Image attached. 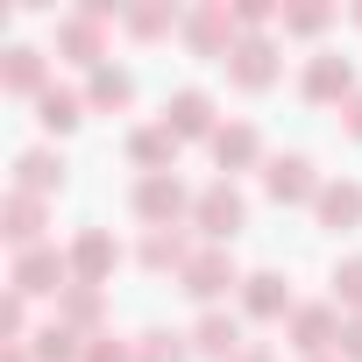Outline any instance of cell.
Returning a JSON list of instances; mask_svg holds the SVG:
<instances>
[{"mask_svg":"<svg viewBox=\"0 0 362 362\" xmlns=\"http://www.w3.org/2000/svg\"><path fill=\"white\" fill-rule=\"evenodd\" d=\"M8 284L22 291V298H64L78 277H71V249H50V242H36V249H15V270H8Z\"/></svg>","mask_w":362,"mask_h":362,"instance_id":"1","label":"cell"},{"mask_svg":"<svg viewBox=\"0 0 362 362\" xmlns=\"http://www.w3.org/2000/svg\"><path fill=\"white\" fill-rule=\"evenodd\" d=\"M242 221H249V199H242V192L228 185V177H214V185H206V192L192 199V228H199V235H206L214 249H228V242L242 235Z\"/></svg>","mask_w":362,"mask_h":362,"instance_id":"2","label":"cell"},{"mask_svg":"<svg viewBox=\"0 0 362 362\" xmlns=\"http://www.w3.org/2000/svg\"><path fill=\"white\" fill-rule=\"evenodd\" d=\"M177 284H185V291H192V298L214 313V298H221V291H235V284H242V270H235V256H228V249L199 242V256H192L185 270H177Z\"/></svg>","mask_w":362,"mask_h":362,"instance_id":"3","label":"cell"},{"mask_svg":"<svg viewBox=\"0 0 362 362\" xmlns=\"http://www.w3.org/2000/svg\"><path fill=\"white\" fill-rule=\"evenodd\" d=\"M128 206H135V221H149V228H177V214H185L192 199H185V185L163 170V177H135Z\"/></svg>","mask_w":362,"mask_h":362,"instance_id":"4","label":"cell"},{"mask_svg":"<svg viewBox=\"0 0 362 362\" xmlns=\"http://www.w3.org/2000/svg\"><path fill=\"white\" fill-rule=\"evenodd\" d=\"M334 341H341V313H334V305H291V348H298L305 362L334 355Z\"/></svg>","mask_w":362,"mask_h":362,"instance_id":"5","label":"cell"},{"mask_svg":"<svg viewBox=\"0 0 362 362\" xmlns=\"http://www.w3.org/2000/svg\"><path fill=\"white\" fill-rule=\"evenodd\" d=\"M263 185L277 206H298V199H320V177H313V156H270L263 163Z\"/></svg>","mask_w":362,"mask_h":362,"instance_id":"6","label":"cell"},{"mask_svg":"<svg viewBox=\"0 0 362 362\" xmlns=\"http://www.w3.org/2000/svg\"><path fill=\"white\" fill-rule=\"evenodd\" d=\"M128 163H135L142 177H163V170H177V135H170V121H149V128H135V135H128Z\"/></svg>","mask_w":362,"mask_h":362,"instance_id":"7","label":"cell"},{"mask_svg":"<svg viewBox=\"0 0 362 362\" xmlns=\"http://www.w3.org/2000/svg\"><path fill=\"white\" fill-rule=\"evenodd\" d=\"M114 263H121V242H114L107 228H86V235L71 242V277H78V284H107Z\"/></svg>","mask_w":362,"mask_h":362,"instance_id":"8","label":"cell"},{"mask_svg":"<svg viewBox=\"0 0 362 362\" xmlns=\"http://www.w3.org/2000/svg\"><path fill=\"white\" fill-rule=\"evenodd\" d=\"M228 78H235L242 93H263V86L277 78V50H270L263 36H242V43L228 50Z\"/></svg>","mask_w":362,"mask_h":362,"instance_id":"9","label":"cell"},{"mask_svg":"<svg viewBox=\"0 0 362 362\" xmlns=\"http://www.w3.org/2000/svg\"><path fill=\"white\" fill-rule=\"evenodd\" d=\"M0 86L22 93V100H43V93H50V64H43V50H36V43H15L8 64H0Z\"/></svg>","mask_w":362,"mask_h":362,"instance_id":"10","label":"cell"},{"mask_svg":"<svg viewBox=\"0 0 362 362\" xmlns=\"http://www.w3.org/2000/svg\"><path fill=\"white\" fill-rule=\"evenodd\" d=\"M242 313H249V320H291L284 277H277V270H249V277H242Z\"/></svg>","mask_w":362,"mask_h":362,"instance_id":"11","label":"cell"},{"mask_svg":"<svg viewBox=\"0 0 362 362\" xmlns=\"http://www.w3.org/2000/svg\"><path fill=\"white\" fill-rule=\"evenodd\" d=\"M163 121H170L177 142H185V135H206V142H214V100H206L199 86H177L170 107H163Z\"/></svg>","mask_w":362,"mask_h":362,"instance_id":"12","label":"cell"},{"mask_svg":"<svg viewBox=\"0 0 362 362\" xmlns=\"http://www.w3.org/2000/svg\"><path fill=\"white\" fill-rule=\"evenodd\" d=\"M15 192H36V199L64 192V156L57 149H22L15 156Z\"/></svg>","mask_w":362,"mask_h":362,"instance_id":"13","label":"cell"},{"mask_svg":"<svg viewBox=\"0 0 362 362\" xmlns=\"http://www.w3.org/2000/svg\"><path fill=\"white\" fill-rule=\"evenodd\" d=\"M57 50H64L71 64H86V71H100V64H107V57H100V50H107V43H100V22H93L86 8L57 22Z\"/></svg>","mask_w":362,"mask_h":362,"instance_id":"14","label":"cell"},{"mask_svg":"<svg viewBox=\"0 0 362 362\" xmlns=\"http://www.w3.org/2000/svg\"><path fill=\"white\" fill-rule=\"evenodd\" d=\"M348 86H355V71H348V57H341V50H320V57L305 64V78H298V93H305V100H348Z\"/></svg>","mask_w":362,"mask_h":362,"instance_id":"15","label":"cell"},{"mask_svg":"<svg viewBox=\"0 0 362 362\" xmlns=\"http://www.w3.org/2000/svg\"><path fill=\"white\" fill-rule=\"evenodd\" d=\"M192 355H206V362H235V355H242V320H235V313H206V320L192 327Z\"/></svg>","mask_w":362,"mask_h":362,"instance_id":"16","label":"cell"},{"mask_svg":"<svg viewBox=\"0 0 362 362\" xmlns=\"http://www.w3.org/2000/svg\"><path fill=\"white\" fill-rule=\"evenodd\" d=\"M313 214H320V228H362V185L355 177H341V185H320V199H313Z\"/></svg>","mask_w":362,"mask_h":362,"instance_id":"17","label":"cell"},{"mask_svg":"<svg viewBox=\"0 0 362 362\" xmlns=\"http://www.w3.org/2000/svg\"><path fill=\"white\" fill-rule=\"evenodd\" d=\"M0 228H8L15 249H36V242H43V199H36V192H8V206H0Z\"/></svg>","mask_w":362,"mask_h":362,"instance_id":"18","label":"cell"},{"mask_svg":"<svg viewBox=\"0 0 362 362\" xmlns=\"http://www.w3.org/2000/svg\"><path fill=\"white\" fill-rule=\"evenodd\" d=\"M199 249H192V235H177V228H149L142 235V270H185Z\"/></svg>","mask_w":362,"mask_h":362,"instance_id":"19","label":"cell"},{"mask_svg":"<svg viewBox=\"0 0 362 362\" xmlns=\"http://www.w3.org/2000/svg\"><path fill=\"white\" fill-rule=\"evenodd\" d=\"M185 43H192L199 57H221V50H235V22H228V8H199V15L185 22Z\"/></svg>","mask_w":362,"mask_h":362,"instance_id":"20","label":"cell"},{"mask_svg":"<svg viewBox=\"0 0 362 362\" xmlns=\"http://www.w3.org/2000/svg\"><path fill=\"white\" fill-rule=\"evenodd\" d=\"M256 156H263V135H256L249 121L214 128V163H221V170H242V163H256Z\"/></svg>","mask_w":362,"mask_h":362,"instance_id":"21","label":"cell"},{"mask_svg":"<svg viewBox=\"0 0 362 362\" xmlns=\"http://www.w3.org/2000/svg\"><path fill=\"white\" fill-rule=\"evenodd\" d=\"M36 121H43L50 135H64V128H78V121H86V93H71V86H50V93L36 100Z\"/></svg>","mask_w":362,"mask_h":362,"instance_id":"22","label":"cell"},{"mask_svg":"<svg viewBox=\"0 0 362 362\" xmlns=\"http://www.w3.org/2000/svg\"><path fill=\"white\" fill-rule=\"evenodd\" d=\"M100 313H107V298H100V284H71V291L57 298V320H64L71 334H93V327H100Z\"/></svg>","mask_w":362,"mask_h":362,"instance_id":"23","label":"cell"},{"mask_svg":"<svg viewBox=\"0 0 362 362\" xmlns=\"http://www.w3.org/2000/svg\"><path fill=\"white\" fill-rule=\"evenodd\" d=\"M135 100V78L121 71V64H100L93 78H86V107H128Z\"/></svg>","mask_w":362,"mask_h":362,"instance_id":"24","label":"cell"},{"mask_svg":"<svg viewBox=\"0 0 362 362\" xmlns=\"http://www.w3.org/2000/svg\"><path fill=\"white\" fill-rule=\"evenodd\" d=\"M192 355V334H170V327H149L135 341V362H185Z\"/></svg>","mask_w":362,"mask_h":362,"instance_id":"25","label":"cell"},{"mask_svg":"<svg viewBox=\"0 0 362 362\" xmlns=\"http://www.w3.org/2000/svg\"><path fill=\"white\" fill-rule=\"evenodd\" d=\"M29 355H36V362H78L86 348H78V334H71V327L57 320V327H43V334H29Z\"/></svg>","mask_w":362,"mask_h":362,"instance_id":"26","label":"cell"},{"mask_svg":"<svg viewBox=\"0 0 362 362\" xmlns=\"http://www.w3.org/2000/svg\"><path fill=\"white\" fill-rule=\"evenodd\" d=\"M177 29V8H128V36H163Z\"/></svg>","mask_w":362,"mask_h":362,"instance_id":"27","label":"cell"},{"mask_svg":"<svg viewBox=\"0 0 362 362\" xmlns=\"http://www.w3.org/2000/svg\"><path fill=\"white\" fill-rule=\"evenodd\" d=\"M334 298H341V305H362V256L334 263Z\"/></svg>","mask_w":362,"mask_h":362,"instance_id":"28","label":"cell"},{"mask_svg":"<svg viewBox=\"0 0 362 362\" xmlns=\"http://www.w3.org/2000/svg\"><path fill=\"white\" fill-rule=\"evenodd\" d=\"M86 362H135V348L114 341V334H93V341H86Z\"/></svg>","mask_w":362,"mask_h":362,"instance_id":"29","label":"cell"},{"mask_svg":"<svg viewBox=\"0 0 362 362\" xmlns=\"http://www.w3.org/2000/svg\"><path fill=\"white\" fill-rule=\"evenodd\" d=\"M327 22H334V8H291L284 15V29H298V36H320Z\"/></svg>","mask_w":362,"mask_h":362,"instance_id":"30","label":"cell"},{"mask_svg":"<svg viewBox=\"0 0 362 362\" xmlns=\"http://www.w3.org/2000/svg\"><path fill=\"white\" fill-rule=\"evenodd\" d=\"M334 355H341V362H362V313H355V320H341V341H334Z\"/></svg>","mask_w":362,"mask_h":362,"instance_id":"31","label":"cell"},{"mask_svg":"<svg viewBox=\"0 0 362 362\" xmlns=\"http://www.w3.org/2000/svg\"><path fill=\"white\" fill-rule=\"evenodd\" d=\"M235 22H242V29H263V22H270V0H242Z\"/></svg>","mask_w":362,"mask_h":362,"instance_id":"32","label":"cell"},{"mask_svg":"<svg viewBox=\"0 0 362 362\" xmlns=\"http://www.w3.org/2000/svg\"><path fill=\"white\" fill-rule=\"evenodd\" d=\"M348 135L362 142V93H348Z\"/></svg>","mask_w":362,"mask_h":362,"instance_id":"33","label":"cell"},{"mask_svg":"<svg viewBox=\"0 0 362 362\" xmlns=\"http://www.w3.org/2000/svg\"><path fill=\"white\" fill-rule=\"evenodd\" d=\"M0 362H36V355H29V341H22V348H0Z\"/></svg>","mask_w":362,"mask_h":362,"instance_id":"34","label":"cell"},{"mask_svg":"<svg viewBox=\"0 0 362 362\" xmlns=\"http://www.w3.org/2000/svg\"><path fill=\"white\" fill-rule=\"evenodd\" d=\"M235 362H270V348H242V355H235Z\"/></svg>","mask_w":362,"mask_h":362,"instance_id":"35","label":"cell"},{"mask_svg":"<svg viewBox=\"0 0 362 362\" xmlns=\"http://www.w3.org/2000/svg\"><path fill=\"white\" fill-rule=\"evenodd\" d=\"M320 362H341V355H320Z\"/></svg>","mask_w":362,"mask_h":362,"instance_id":"36","label":"cell"},{"mask_svg":"<svg viewBox=\"0 0 362 362\" xmlns=\"http://www.w3.org/2000/svg\"><path fill=\"white\" fill-rule=\"evenodd\" d=\"M355 22H362V8H355Z\"/></svg>","mask_w":362,"mask_h":362,"instance_id":"37","label":"cell"}]
</instances>
